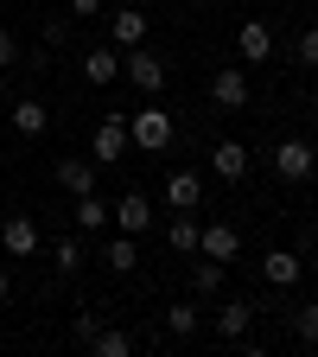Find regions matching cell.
<instances>
[{
    "mask_svg": "<svg viewBox=\"0 0 318 357\" xmlns=\"http://www.w3.org/2000/svg\"><path fill=\"white\" fill-rule=\"evenodd\" d=\"M166 338H198V306H191V300L166 306Z\"/></svg>",
    "mask_w": 318,
    "mask_h": 357,
    "instance_id": "obj_22",
    "label": "cell"
},
{
    "mask_svg": "<svg viewBox=\"0 0 318 357\" xmlns=\"http://www.w3.org/2000/svg\"><path fill=\"white\" fill-rule=\"evenodd\" d=\"M58 185H64L70 198L96 192V160H58Z\"/></svg>",
    "mask_w": 318,
    "mask_h": 357,
    "instance_id": "obj_16",
    "label": "cell"
},
{
    "mask_svg": "<svg viewBox=\"0 0 318 357\" xmlns=\"http://www.w3.org/2000/svg\"><path fill=\"white\" fill-rule=\"evenodd\" d=\"M109 223H115V230H127V236H147V223H153L147 192H141V185H134V192H121V198L109 204Z\"/></svg>",
    "mask_w": 318,
    "mask_h": 357,
    "instance_id": "obj_3",
    "label": "cell"
},
{
    "mask_svg": "<svg viewBox=\"0 0 318 357\" xmlns=\"http://www.w3.org/2000/svg\"><path fill=\"white\" fill-rule=\"evenodd\" d=\"M0 249H7V255H38V223L26 211H13L7 223H0Z\"/></svg>",
    "mask_w": 318,
    "mask_h": 357,
    "instance_id": "obj_10",
    "label": "cell"
},
{
    "mask_svg": "<svg viewBox=\"0 0 318 357\" xmlns=\"http://www.w3.org/2000/svg\"><path fill=\"white\" fill-rule=\"evenodd\" d=\"M77 230H83V236H102V230H109V204H102L96 192L77 198Z\"/></svg>",
    "mask_w": 318,
    "mask_h": 357,
    "instance_id": "obj_19",
    "label": "cell"
},
{
    "mask_svg": "<svg viewBox=\"0 0 318 357\" xmlns=\"http://www.w3.org/2000/svg\"><path fill=\"white\" fill-rule=\"evenodd\" d=\"M274 172L287 178V185L312 178V172H318V153H312V141H280V147H274Z\"/></svg>",
    "mask_w": 318,
    "mask_h": 357,
    "instance_id": "obj_4",
    "label": "cell"
},
{
    "mask_svg": "<svg viewBox=\"0 0 318 357\" xmlns=\"http://www.w3.org/2000/svg\"><path fill=\"white\" fill-rule=\"evenodd\" d=\"M121 77L141 89V96H159L166 89V58H153L147 45H134V52H121Z\"/></svg>",
    "mask_w": 318,
    "mask_h": 357,
    "instance_id": "obj_2",
    "label": "cell"
},
{
    "mask_svg": "<svg viewBox=\"0 0 318 357\" xmlns=\"http://www.w3.org/2000/svg\"><path fill=\"white\" fill-rule=\"evenodd\" d=\"M7 294H13V281H7V268H0V306H7Z\"/></svg>",
    "mask_w": 318,
    "mask_h": 357,
    "instance_id": "obj_30",
    "label": "cell"
},
{
    "mask_svg": "<svg viewBox=\"0 0 318 357\" xmlns=\"http://www.w3.org/2000/svg\"><path fill=\"white\" fill-rule=\"evenodd\" d=\"M70 13H77V20H96V13H102V0H70Z\"/></svg>",
    "mask_w": 318,
    "mask_h": 357,
    "instance_id": "obj_29",
    "label": "cell"
},
{
    "mask_svg": "<svg viewBox=\"0 0 318 357\" xmlns=\"http://www.w3.org/2000/svg\"><path fill=\"white\" fill-rule=\"evenodd\" d=\"M7 64H19V45H13V32H7V26H0V70H7Z\"/></svg>",
    "mask_w": 318,
    "mask_h": 357,
    "instance_id": "obj_27",
    "label": "cell"
},
{
    "mask_svg": "<svg viewBox=\"0 0 318 357\" xmlns=\"http://www.w3.org/2000/svg\"><path fill=\"white\" fill-rule=\"evenodd\" d=\"M83 77L89 83H115L121 77V52H115V45H89V52H83Z\"/></svg>",
    "mask_w": 318,
    "mask_h": 357,
    "instance_id": "obj_14",
    "label": "cell"
},
{
    "mask_svg": "<svg viewBox=\"0 0 318 357\" xmlns=\"http://www.w3.org/2000/svg\"><path fill=\"white\" fill-rule=\"evenodd\" d=\"M109 38H115V52L147 45V7H115V13H109Z\"/></svg>",
    "mask_w": 318,
    "mask_h": 357,
    "instance_id": "obj_7",
    "label": "cell"
},
{
    "mask_svg": "<svg viewBox=\"0 0 318 357\" xmlns=\"http://www.w3.org/2000/svg\"><path fill=\"white\" fill-rule=\"evenodd\" d=\"M248 166H255V160H248V147H242V141H216V147H210V172L223 178V185H242Z\"/></svg>",
    "mask_w": 318,
    "mask_h": 357,
    "instance_id": "obj_6",
    "label": "cell"
},
{
    "mask_svg": "<svg viewBox=\"0 0 318 357\" xmlns=\"http://www.w3.org/2000/svg\"><path fill=\"white\" fill-rule=\"evenodd\" d=\"M293 332H299V338H305V344H318V300H312V306H299V312H293Z\"/></svg>",
    "mask_w": 318,
    "mask_h": 357,
    "instance_id": "obj_26",
    "label": "cell"
},
{
    "mask_svg": "<svg viewBox=\"0 0 318 357\" xmlns=\"http://www.w3.org/2000/svg\"><path fill=\"white\" fill-rule=\"evenodd\" d=\"M198 230H204V223H198L191 211H178V217L166 223V243H172L178 255H198Z\"/></svg>",
    "mask_w": 318,
    "mask_h": 357,
    "instance_id": "obj_18",
    "label": "cell"
},
{
    "mask_svg": "<svg viewBox=\"0 0 318 357\" xmlns=\"http://www.w3.org/2000/svg\"><path fill=\"white\" fill-rule=\"evenodd\" d=\"M51 268H58V275H77V268H83V236H64L51 249Z\"/></svg>",
    "mask_w": 318,
    "mask_h": 357,
    "instance_id": "obj_24",
    "label": "cell"
},
{
    "mask_svg": "<svg viewBox=\"0 0 318 357\" xmlns=\"http://www.w3.org/2000/svg\"><path fill=\"white\" fill-rule=\"evenodd\" d=\"M248 326H255V306H248V300H230V306L216 312V338H230V344L248 338Z\"/></svg>",
    "mask_w": 318,
    "mask_h": 357,
    "instance_id": "obj_17",
    "label": "cell"
},
{
    "mask_svg": "<svg viewBox=\"0 0 318 357\" xmlns=\"http://www.w3.org/2000/svg\"><path fill=\"white\" fill-rule=\"evenodd\" d=\"M121 153H127V115H109L96 128V166H115Z\"/></svg>",
    "mask_w": 318,
    "mask_h": 357,
    "instance_id": "obj_11",
    "label": "cell"
},
{
    "mask_svg": "<svg viewBox=\"0 0 318 357\" xmlns=\"http://www.w3.org/2000/svg\"><path fill=\"white\" fill-rule=\"evenodd\" d=\"M102 261L115 268V275H134V268H141V236L115 230V236H109V249H102Z\"/></svg>",
    "mask_w": 318,
    "mask_h": 357,
    "instance_id": "obj_15",
    "label": "cell"
},
{
    "mask_svg": "<svg viewBox=\"0 0 318 357\" xmlns=\"http://www.w3.org/2000/svg\"><path fill=\"white\" fill-rule=\"evenodd\" d=\"M236 52H242V64H261V58H274V32H267L261 20H242V32H236Z\"/></svg>",
    "mask_w": 318,
    "mask_h": 357,
    "instance_id": "obj_12",
    "label": "cell"
},
{
    "mask_svg": "<svg viewBox=\"0 0 318 357\" xmlns=\"http://www.w3.org/2000/svg\"><path fill=\"white\" fill-rule=\"evenodd\" d=\"M89 351H96V357H134V332H109V326H96V332H89Z\"/></svg>",
    "mask_w": 318,
    "mask_h": 357,
    "instance_id": "obj_21",
    "label": "cell"
},
{
    "mask_svg": "<svg viewBox=\"0 0 318 357\" xmlns=\"http://www.w3.org/2000/svg\"><path fill=\"white\" fill-rule=\"evenodd\" d=\"M293 58H299L305 70H318V26H305V32H299V45H293Z\"/></svg>",
    "mask_w": 318,
    "mask_h": 357,
    "instance_id": "obj_25",
    "label": "cell"
},
{
    "mask_svg": "<svg viewBox=\"0 0 318 357\" xmlns=\"http://www.w3.org/2000/svg\"><path fill=\"white\" fill-rule=\"evenodd\" d=\"M166 204H172V211H198V204H204V172H198V166H178V172L166 178Z\"/></svg>",
    "mask_w": 318,
    "mask_h": 357,
    "instance_id": "obj_8",
    "label": "cell"
},
{
    "mask_svg": "<svg viewBox=\"0 0 318 357\" xmlns=\"http://www.w3.org/2000/svg\"><path fill=\"white\" fill-rule=\"evenodd\" d=\"M261 281H267V287H293V281H299V255H293V249H267V255H261Z\"/></svg>",
    "mask_w": 318,
    "mask_h": 357,
    "instance_id": "obj_13",
    "label": "cell"
},
{
    "mask_svg": "<svg viewBox=\"0 0 318 357\" xmlns=\"http://www.w3.org/2000/svg\"><path fill=\"white\" fill-rule=\"evenodd\" d=\"M236 249H242L236 223H204L198 230V255H210V261H236Z\"/></svg>",
    "mask_w": 318,
    "mask_h": 357,
    "instance_id": "obj_9",
    "label": "cell"
},
{
    "mask_svg": "<svg viewBox=\"0 0 318 357\" xmlns=\"http://www.w3.org/2000/svg\"><path fill=\"white\" fill-rule=\"evenodd\" d=\"M191 287H198L204 300H210V294H223V261H210V255H204V261L191 268Z\"/></svg>",
    "mask_w": 318,
    "mask_h": 357,
    "instance_id": "obj_23",
    "label": "cell"
},
{
    "mask_svg": "<svg viewBox=\"0 0 318 357\" xmlns=\"http://www.w3.org/2000/svg\"><path fill=\"white\" fill-rule=\"evenodd\" d=\"M70 38V20H45V45H64Z\"/></svg>",
    "mask_w": 318,
    "mask_h": 357,
    "instance_id": "obj_28",
    "label": "cell"
},
{
    "mask_svg": "<svg viewBox=\"0 0 318 357\" xmlns=\"http://www.w3.org/2000/svg\"><path fill=\"white\" fill-rule=\"evenodd\" d=\"M13 128L19 134H45V128H51V109H45L38 96H26V102H13Z\"/></svg>",
    "mask_w": 318,
    "mask_h": 357,
    "instance_id": "obj_20",
    "label": "cell"
},
{
    "mask_svg": "<svg viewBox=\"0 0 318 357\" xmlns=\"http://www.w3.org/2000/svg\"><path fill=\"white\" fill-rule=\"evenodd\" d=\"M127 147L166 153V147H172V115H166V109H134V115H127Z\"/></svg>",
    "mask_w": 318,
    "mask_h": 357,
    "instance_id": "obj_1",
    "label": "cell"
},
{
    "mask_svg": "<svg viewBox=\"0 0 318 357\" xmlns=\"http://www.w3.org/2000/svg\"><path fill=\"white\" fill-rule=\"evenodd\" d=\"M210 102H216L223 115L248 109V77H242V64H230V70H216V77H210Z\"/></svg>",
    "mask_w": 318,
    "mask_h": 357,
    "instance_id": "obj_5",
    "label": "cell"
}]
</instances>
